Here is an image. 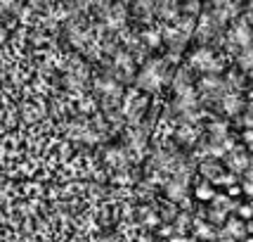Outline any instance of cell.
<instances>
[{"label":"cell","mask_w":253,"mask_h":242,"mask_svg":"<svg viewBox=\"0 0 253 242\" xmlns=\"http://www.w3.org/2000/svg\"><path fill=\"white\" fill-rule=\"evenodd\" d=\"M166 64H168L166 60H147L142 69H137V74H135V86L142 93H147V95L161 93V88L170 81Z\"/></svg>","instance_id":"6da1fadb"},{"label":"cell","mask_w":253,"mask_h":242,"mask_svg":"<svg viewBox=\"0 0 253 242\" xmlns=\"http://www.w3.org/2000/svg\"><path fill=\"white\" fill-rule=\"evenodd\" d=\"M187 66L197 74H222L225 71V57H218L209 45H199L187 55Z\"/></svg>","instance_id":"7a4b0ae2"},{"label":"cell","mask_w":253,"mask_h":242,"mask_svg":"<svg viewBox=\"0 0 253 242\" xmlns=\"http://www.w3.org/2000/svg\"><path fill=\"white\" fill-rule=\"evenodd\" d=\"M99 22L104 24L109 31H119L126 26L128 22V7H126V2H111L107 7H102L99 10Z\"/></svg>","instance_id":"3957f363"},{"label":"cell","mask_w":253,"mask_h":242,"mask_svg":"<svg viewBox=\"0 0 253 242\" xmlns=\"http://www.w3.org/2000/svg\"><path fill=\"white\" fill-rule=\"evenodd\" d=\"M102 162H104V166L109 169L111 174H114V171H126V169H130V164H132L128 150L121 147V145H109V147L104 150V154H102Z\"/></svg>","instance_id":"277c9868"},{"label":"cell","mask_w":253,"mask_h":242,"mask_svg":"<svg viewBox=\"0 0 253 242\" xmlns=\"http://www.w3.org/2000/svg\"><path fill=\"white\" fill-rule=\"evenodd\" d=\"M111 66L116 74H123L126 78H130L137 74V62H135V55H132L128 48H116L114 55H111Z\"/></svg>","instance_id":"5b68a950"},{"label":"cell","mask_w":253,"mask_h":242,"mask_svg":"<svg viewBox=\"0 0 253 242\" xmlns=\"http://www.w3.org/2000/svg\"><path fill=\"white\" fill-rule=\"evenodd\" d=\"M201 135H204V126L201 123H189V121H177L175 128V138L180 145H187V147H194V145L201 143Z\"/></svg>","instance_id":"8992f818"},{"label":"cell","mask_w":253,"mask_h":242,"mask_svg":"<svg viewBox=\"0 0 253 242\" xmlns=\"http://www.w3.org/2000/svg\"><path fill=\"white\" fill-rule=\"evenodd\" d=\"M220 29L222 26L215 22V19H213V14L206 10V12H201V14L197 17V31H194V38H197L201 45H206L213 36H218Z\"/></svg>","instance_id":"52a82bcc"},{"label":"cell","mask_w":253,"mask_h":242,"mask_svg":"<svg viewBox=\"0 0 253 242\" xmlns=\"http://www.w3.org/2000/svg\"><path fill=\"white\" fill-rule=\"evenodd\" d=\"M218 107H220L222 114L227 117H237V114H244L246 112V102H244L242 93L239 90L230 88L227 93H222V98L218 100Z\"/></svg>","instance_id":"ba28073f"},{"label":"cell","mask_w":253,"mask_h":242,"mask_svg":"<svg viewBox=\"0 0 253 242\" xmlns=\"http://www.w3.org/2000/svg\"><path fill=\"white\" fill-rule=\"evenodd\" d=\"M251 164H253V157H249V152L242 150V147L232 150V152L225 157V166H227V171L237 174V176H244V171H246Z\"/></svg>","instance_id":"9c48e42d"},{"label":"cell","mask_w":253,"mask_h":242,"mask_svg":"<svg viewBox=\"0 0 253 242\" xmlns=\"http://www.w3.org/2000/svg\"><path fill=\"white\" fill-rule=\"evenodd\" d=\"M194 110H199V90L187 93V95H175L173 102H170V112H175L177 117H182V114Z\"/></svg>","instance_id":"30bf717a"},{"label":"cell","mask_w":253,"mask_h":242,"mask_svg":"<svg viewBox=\"0 0 253 242\" xmlns=\"http://www.w3.org/2000/svg\"><path fill=\"white\" fill-rule=\"evenodd\" d=\"M140 38H142V43L149 50L161 48V43H164V22H156L154 26H144L142 31H140Z\"/></svg>","instance_id":"8fae6325"},{"label":"cell","mask_w":253,"mask_h":242,"mask_svg":"<svg viewBox=\"0 0 253 242\" xmlns=\"http://www.w3.org/2000/svg\"><path fill=\"white\" fill-rule=\"evenodd\" d=\"M225 231H227V235H232V238H237V240L242 242L246 235H249V231H246V221L239 219L237 214H230L227 216V221H225V226H222Z\"/></svg>","instance_id":"7c38bea8"},{"label":"cell","mask_w":253,"mask_h":242,"mask_svg":"<svg viewBox=\"0 0 253 242\" xmlns=\"http://www.w3.org/2000/svg\"><path fill=\"white\" fill-rule=\"evenodd\" d=\"M215 185L211 183L209 178H204V181H199L197 185H194V199L197 202H206V204H211L213 202V197H215Z\"/></svg>","instance_id":"4fadbf2b"},{"label":"cell","mask_w":253,"mask_h":242,"mask_svg":"<svg viewBox=\"0 0 253 242\" xmlns=\"http://www.w3.org/2000/svg\"><path fill=\"white\" fill-rule=\"evenodd\" d=\"M199 174H201V178H209V181H213L215 176H220L222 169L220 166V159H206V162H199Z\"/></svg>","instance_id":"5bb4252c"},{"label":"cell","mask_w":253,"mask_h":242,"mask_svg":"<svg viewBox=\"0 0 253 242\" xmlns=\"http://www.w3.org/2000/svg\"><path fill=\"white\" fill-rule=\"evenodd\" d=\"M206 131H209L211 140H222V138L230 135V123L222 119H211L209 126H206Z\"/></svg>","instance_id":"9a60e30c"},{"label":"cell","mask_w":253,"mask_h":242,"mask_svg":"<svg viewBox=\"0 0 253 242\" xmlns=\"http://www.w3.org/2000/svg\"><path fill=\"white\" fill-rule=\"evenodd\" d=\"M109 183L114 187H135L137 185V178L130 174V169H126V171H114Z\"/></svg>","instance_id":"2e32d148"},{"label":"cell","mask_w":253,"mask_h":242,"mask_svg":"<svg viewBox=\"0 0 253 242\" xmlns=\"http://www.w3.org/2000/svg\"><path fill=\"white\" fill-rule=\"evenodd\" d=\"M192 211H185V209H180L175 214V219H173V226H175V233H185L187 235L189 231H192Z\"/></svg>","instance_id":"e0dca14e"},{"label":"cell","mask_w":253,"mask_h":242,"mask_svg":"<svg viewBox=\"0 0 253 242\" xmlns=\"http://www.w3.org/2000/svg\"><path fill=\"white\" fill-rule=\"evenodd\" d=\"M204 216H206V221H211L215 228H220V226H225V221H227V216H230V211L220 209V207H213L211 204L209 209L204 211Z\"/></svg>","instance_id":"ac0fdd59"},{"label":"cell","mask_w":253,"mask_h":242,"mask_svg":"<svg viewBox=\"0 0 253 242\" xmlns=\"http://www.w3.org/2000/svg\"><path fill=\"white\" fill-rule=\"evenodd\" d=\"M237 64H239V69L242 71H249V69H253V45H249V48H242L239 53H237Z\"/></svg>","instance_id":"d6986e66"},{"label":"cell","mask_w":253,"mask_h":242,"mask_svg":"<svg viewBox=\"0 0 253 242\" xmlns=\"http://www.w3.org/2000/svg\"><path fill=\"white\" fill-rule=\"evenodd\" d=\"M76 110L81 112V114H97V102H95V98L92 95H85V98L81 100V102H76Z\"/></svg>","instance_id":"ffe728a7"},{"label":"cell","mask_w":253,"mask_h":242,"mask_svg":"<svg viewBox=\"0 0 253 242\" xmlns=\"http://www.w3.org/2000/svg\"><path fill=\"white\" fill-rule=\"evenodd\" d=\"M215 187H230L237 183V174H232V171H222L220 176H215L213 181H211Z\"/></svg>","instance_id":"44dd1931"},{"label":"cell","mask_w":253,"mask_h":242,"mask_svg":"<svg viewBox=\"0 0 253 242\" xmlns=\"http://www.w3.org/2000/svg\"><path fill=\"white\" fill-rule=\"evenodd\" d=\"M156 235L161 238V240H168L170 235H175V226H173V221L168 223V221H164L159 228H156Z\"/></svg>","instance_id":"7402d4cb"},{"label":"cell","mask_w":253,"mask_h":242,"mask_svg":"<svg viewBox=\"0 0 253 242\" xmlns=\"http://www.w3.org/2000/svg\"><path fill=\"white\" fill-rule=\"evenodd\" d=\"M234 214H237L239 219H244V221H251L253 219V207H251V204H239Z\"/></svg>","instance_id":"603a6c76"},{"label":"cell","mask_w":253,"mask_h":242,"mask_svg":"<svg viewBox=\"0 0 253 242\" xmlns=\"http://www.w3.org/2000/svg\"><path fill=\"white\" fill-rule=\"evenodd\" d=\"M242 140H244V145H246V150H251L253 152V128H244Z\"/></svg>","instance_id":"cb8c5ba5"},{"label":"cell","mask_w":253,"mask_h":242,"mask_svg":"<svg viewBox=\"0 0 253 242\" xmlns=\"http://www.w3.org/2000/svg\"><path fill=\"white\" fill-rule=\"evenodd\" d=\"M227 195H230V197H234V199H239V197H242V195H244L242 183H234V185L227 187Z\"/></svg>","instance_id":"d4e9b609"},{"label":"cell","mask_w":253,"mask_h":242,"mask_svg":"<svg viewBox=\"0 0 253 242\" xmlns=\"http://www.w3.org/2000/svg\"><path fill=\"white\" fill-rule=\"evenodd\" d=\"M242 123H244V128H253V112H244L242 114Z\"/></svg>","instance_id":"484cf974"},{"label":"cell","mask_w":253,"mask_h":242,"mask_svg":"<svg viewBox=\"0 0 253 242\" xmlns=\"http://www.w3.org/2000/svg\"><path fill=\"white\" fill-rule=\"evenodd\" d=\"M166 242H192V238H189V235H185V233H175V235H170Z\"/></svg>","instance_id":"4316f807"},{"label":"cell","mask_w":253,"mask_h":242,"mask_svg":"<svg viewBox=\"0 0 253 242\" xmlns=\"http://www.w3.org/2000/svg\"><path fill=\"white\" fill-rule=\"evenodd\" d=\"M242 190H244V195H246V197H253V181H246V178H244Z\"/></svg>","instance_id":"83f0119b"},{"label":"cell","mask_w":253,"mask_h":242,"mask_svg":"<svg viewBox=\"0 0 253 242\" xmlns=\"http://www.w3.org/2000/svg\"><path fill=\"white\" fill-rule=\"evenodd\" d=\"M114 0H90V5L92 7H97V10H102V7H107V5H111Z\"/></svg>","instance_id":"f1b7e54d"},{"label":"cell","mask_w":253,"mask_h":242,"mask_svg":"<svg viewBox=\"0 0 253 242\" xmlns=\"http://www.w3.org/2000/svg\"><path fill=\"white\" fill-rule=\"evenodd\" d=\"M97 242H126L121 235H107V238H99Z\"/></svg>","instance_id":"f546056e"},{"label":"cell","mask_w":253,"mask_h":242,"mask_svg":"<svg viewBox=\"0 0 253 242\" xmlns=\"http://www.w3.org/2000/svg\"><path fill=\"white\" fill-rule=\"evenodd\" d=\"M218 242H239L237 238H232V235H225V238H220Z\"/></svg>","instance_id":"4dcf8cb0"},{"label":"cell","mask_w":253,"mask_h":242,"mask_svg":"<svg viewBox=\"0 0 253 242\" xmlns=\"http://www.w3.org/2000/svg\"><path fill=\"white\" fill-rule=\"evenodd\" d=\"M242 242H253V235H246V238H244Z\"/></svg>","instance_id":"1f68e13d"},{"label":"cell","mask_w":253,"mask_h":242,"mask_svg":"<svg viewBox=\"0 0 253 242\" xmlns=\"http://www.w3.org/2000/svg\"><path fill=\"white\" fill-rule=\"evenodd\" d=\"M249 10L253 12V0H249Z\"/></svg>","instance_id":"d6a6232c"},{"label":"cell","mask_w":253,"mask_h":242,"mask_svg":"<svg viewBox=\"0 0 253 242\" xmlns=\"http://www.w3.org/2000/svg\"><path fill=\"white\" fill-rule=\"evenodd\" d=\"M246 74H249V78H253V69H249V71H246Z\"/></svg>","instance_id":"836d02e7"},{"label":"cell","mask_w":253,"mask_h":242,"mask_svg":"<svg viewBox=\"0 0 253 242\" xmlns=\"http://www.w3.org/2000/svg\"><path fill=\"white\" fill-rule=\"evenodd\" d=\"M249 204H251V207H253V197H249Z\"/></svg>","instance_id":"e575fe53"},{"label":"cell","mask_w":253,"mask_h":242,"mask_svg":"<svg viewBox=\"0 0 253 242\" xmlns=\"http://www.w3.org/2000/svg\"><path fill=\"white\" fill-rule=\"evenodd\" d=\"M234 2H242V0H234Z\"/></svg>","instance_id":"d590c367"},{"label":"cell","mask_w":253,"mask_h":242,"mask_svg":"<svg viewBox=\"0 0 253 242\" xmlns=\"http://www.w3.org/2000/svg\"><path fill=\"white\" fill-rule=\"evenodd\" d=\"M154 242H161V240H154Z\"/></svg>","instance_id":"8d00e7d4"}]
</instances>
